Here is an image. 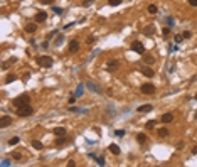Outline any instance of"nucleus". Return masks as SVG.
Wrapping results in <instances>:
<instances>
[{
	"mask_svg": "<svg viewBox=\"0 0 197 167\" xmlns=\"http://www.w3.org/2000/svg\"><path fill=\"white\" fill-rule=\"evenodd\" d=\"M160 122H163V123H170V122H174V115H172V113H163V115L160 117Z\"/></svg>",
	"mask_w": 197,
	"mask_h": 167,
	"instance_id": "nucleus-9",
	"label": "nucleus"
},
{
	"mask_svg": "<svg viewBox=\"0 0 197 167\" xmlns=\"http://www.w3.org/2000/svg\"><path fill=\"white\" fill-rule=\"evenodd\" d=\"M32 113H34V108H32L30 105H24V107L17 108V115H19V117H30Z\"/></svg>",
	"mask_w": 197,
	"mask_h": 167,
	"instance_id": "nucleus-3",
	"label": "nucleus"
},
{
	"mask_svg": "<svg viewBox=\"0 0 197 167\" xmlns=\"http://www.w3.org/2000/svg\"><path fill=\"white\" fill-rule=\"evenodd\" d=\"M115 135L116 137H125V130H115Z\"/></svg>",
	"mask_w": 197,
	"mask_h": 167,
	"instance_id": "nucleus-30",
	"label": "nucleus"
},
{
	"mask_svg": "<svg viewBox=\"0 0 197 167\" xmlns=\"http://www.w3.org/2000/svg\"><path fill=\"white\" fill-rule=\"evenodd\" d=\"M66 142H68V137H66V135H61V137L56 140V145H64Z\"/></svg>",
	"mask_w": 197,
	"mask_h": 167,
	"instance_id": "nucleus-19",
	"label": "nucleus"
},
{
	"mask_svg": "<svg viewBox=\"0 0 197 167\" xmlns=\"http://www.w3.org/2000/svg\"><path fill=\"white\" fill-rule=\"evenodd\" d=\"M194 98H196V100H197V95H196V96H194Z\"/></svg>",
	"mask_w": 197,
	"mask_h": 167,
	"instance_id": "nucleus-42",
	"label": "nucleus"
},
{
	"mask_svg": "<svg viewBox=\"0 0 197 167\" xmlns=\"http://www.w3.org/2000/svg\"><path fill=\"white\" fill-rule=\"evenodd\" d=\"M12 157L15 159V160H20V159H22V154H20V152H14V154H12Z\"/></svg>",
	"mask_w": 197,
	"mask_h": 167,
	"instance_id": "nucleus-29",
	"label": "nucleus"
},
{
	"mask_svg": "<svg viewBox=\"0 0 197 167\" xmlns=\"http://www.w3.org/2000/svg\"><path fill=\"white\" fill-rule=\"evenodd\" d=\"M29 103H30V96H29V95H25V93L12 100V105H14L15 108H20V107H24V105H29Z\"/></svg>",
	"mask_w": 197,
	"mask_h": 167,
	"instance_id": "nucleus-1",
	"label": "nucleus"
},
{
	"mask_svg": "<svg viewBox=\"0 0 197 167\" xmlns=\"http://www.w3.org/2000/svg\"><path fill=\"white\" fill-rule=\"evenodd\" d=\"M153 110V105H142V107H138V111L140 113H148V111H152Z\"/></svg>",
	"mask_w": 197,
	"mask_h": 167,
	"instance_id": "nucleus-11",
	"label": "nucleus"
},
{
	"mask_svg": "<svg viewBox=\"0 0 197 167\" xmlns=\"http://www.w3.org/2000/svg\"><path fill=\"white\" fill-rule=\"evenodd\" d=\"M15 79H17V76H15V74H9V76H7V79H5V83H12V81H15Z\"/></svg>",
	"mask_w": 197,
	"mask_h": 167,
	"instance_id": "nucleus-27",
	"label": "nucleus"
},
{
	"mask_svg": "<svg viewBox=\"0 0 197 167\" xmlns=\"http://www.w3.org/2000/svg\"><path fill=\"white\" fill-rule=\"evenodd\" d=\"M140 91H142L143 95H153V93H155V86H153L152 83H145V85H142Z\"/></svg>",
	"mask_w": 197,
	"mask_h": 167,
	"instance_id": "nucleus-5",
	"label": "nucleus"
},
{
	"mask_svg": "<svg viewBox=\"0 0 197 167\" xmlns=\"http://www.w3.org/2000/svg\"><path fill=\"white\" fill-rule=\"evenodd\" d=\"M196 118H197V113H196Z\"/></svg>",
	"mask_w": 197,
	"mask_h": 167,
	"instance_id": "nucleus-43",
	"label": "nucleus"
},
{
	"mask_svg": "<svg viewBox=\"0 0 197 167\" xmlns=\"http://www.w3.org/2000/svg\"><path fill=\"white\" fill-rule=\"evenodd\" d=\"M37 64H39L40 68H52L54 59L51 58V56H39L37 58Z\"/></svg>",
	"mask_w": 197,
	"mask_h": 167,
	"instance_id": "nucleus-2",
	"label": "nucleus"
},
{
	"mask_svg": "<svg viewBox=\"0 0 197 167\" xmlns=\"http://www.w3.org/2000/svg\"><path fill=\"white\" fill-rule=\"evenodd\" d=\"M109 152H111L113 155H120L121 150H120V147L116 145V144H111V145H109Z\"/></svg>",
	"mask_w": 197,
	"mask_h": 167,
	"instance_id": "nucleus-13",
	"label": "nucleus"
},
{
	"mask_svg": "<svg viewBox=\"0 0 197 167\" xmlns=\"http://www.w3.org/2000/svg\"><path fill=\"white\" fill-rule=\"evenodd\" d=\"M123 0H108V3L111 5V7H116V5H120Z\"/></svg>",
	"mask_w": 197,
	"mask_h": 167,
	"instance_id": "nucleus-24",
	"label": "nucleus"
},
{
	"mask_svg": "<svg viewBox=\"0 0 197 167\" xmlns=\"http://www.w3.org/2000/svg\"><path fill=\"white\" fill-rule=\"evenodd\" d=\"M93 2H94V0H84V2H83V5H84V7H89Z\"/></svg>",
	"mask_w": 197,
	"mask_h": 167,
	"instance_id": "nucleus-34",
	"label": "nucleus"
},
{
	"mask_svg": "<svg viewBox=\"0 0 197 167\" xmlns=\"http://www.w3.org/2000/svg\"><path fill=\"white\" fill-rule=\"evenodd\" d=\"M168 32H170V27H163L162 34H163V36H168Z\"/></svg>",
	"mask_w": 197,
	"mask_h": 167,
	"instance_id": "nucleus-36",
	"label": "nucleus"
},
{
	"mask_svg": "<svg viewBox=\"0 0 197 167\" xmlns=\"http://www.w3.org/2000/svg\"><path fill=\"white\" fill-rule=\"evenodd\" d=\"M52 12H56V14L59 15V14H62V9H59V7H54V9H52Z\"/></svg>",
	"mask_w": 197,
	"mask_h": 167,
	"instance_id": "nucleus-35",
	"label": "nucleus"
},
{
	"mask_svg": "<svg viewBox=\"0 0 197 167\" xmlns=\"http://www.w3.org/2000/svg\"><path fill=\"white\" fill-rule=\"evenodd\" d=\"M40 3H44V5H52V2L54 0H39Z\"/></svg>",
	"mask_w": 197,
	"mask_h": 167,
	"instance_id": "nucleus-33",
	"label": "nucleus"
},
{
	"mask_svg": "<svg viewBox=\"0 0 197 167\" xmlns=\"http://www.w3.org/2000/svg\"><path fill=\"white\" fill-rule=\"evenodd\" d=\"M36 30H37V25H36L34 22H30V24H27V25H25V32H29V34H34Z\"/></svg>",
	"mask_w": 197,
	"mask_h": 167,
	"instance_id": "nucleus-12",
	"label": "nucleus"
},
{
	"mask_svg": "<svg viewBox=\"0 0 197 167\" xmlns=\"http://www.w3.org/2000/svg\"><path fill=\"white\" fill-rule=\"evenodd\" d=\"M88 88H89V89H94L96 93H101V89H99L96 85H93V83H88Z\"/></svg>",
	"mask_w": 197,
	"mask_h": 167,
	"instance_id": "nucleus-25",
	"label": "nucleus"
},
{
	"mask_svg": "<svg viewBox=\"0 0 197 167\" xmlns=\"http://www.w3.org/2000/svg\"><path fill=\"white\" fill-rule=\"evenodd\" d=\"M182 41H184V36H182V34H179V36H175V42H177V44H180Z\"/></svg>",
	"mask_w": 197,
	"mask_h": 167,
	"instance_id": "nucleus-32",
	"label": "nucleus"
},
{
	"mask_svg": "<svg viewBox=\"0 0 197 167\" xmlns=\"http://www.w3.org/2000/svg\"><path fill=\"white\" fill-rule=\"evenodd\" d=\"M34 19H36V22H44V20L47 19V14L40 10V12H37V14H36V17H34Z\"/></svg>",
	"mask_w": 197,
	"mask_h": 167,
	"instance_id": "nucleus-10",
	"label": "nucleus"
},
{
	"mask_svg": "<svg viewBox=\"0 0 197 167\" xmlns=\"http://www.w3.org/2000/svg\"><path fill=\"white\" fill-rule=\"evenodd\" d=\"M78 51H79V41L73 39L69 42V52H78Z\"/></svg>",
	"mask_w": 197,
	"mask_h": 167,
	"instance_id": "nucleus-7",
	"label": "nucleus"
},
{
	"mask_svg": "<svg viewBox=\"0 0 197 167\" xmlns=\"http://www.w3.org/2000/svg\"><path fill=\"white\" fill-rule=\"evenodd\" d=\"M32 147L37 148V150H42V148H44V145H42V142H39V140H34V142H32Z\"/></svg>",
	"mask_w": 197,
	"mask_h": 167,
	"instance_id": "nucleus-21",
	"label": "nucleus"
},
{
	"mask_svg": "<svg viewBox=\"0 0 197 167\" xmlns=\"http://www.w3.org/2000/svg\"><path fill=\"white\" fill-rule=\"evenodd\" d=\"M9 125H12V117H2V122H0V127L2 128H7Z\"/></svg>",
	"mask_w": 197,
	"mask_h": 167,
	"instance_id": "nucleus-8",
	"label": "nucleus"
},
{
	"mask_svg": "<svg viewBox=\"0 0 197 167\" xmlns=\"http://www.w3.org/2000/svg\"><path fill=\"white\" fill-rule=\"evenodd\" d=\"M189 3H190L192 7H197V0H189Z\"/></svg>",
	"mask_w": 197,
	"mask_h": 167,
	"instance_id": "nucleus-40",
	"label": "nucleus"
},
{
	"mask_svg": "<svg viewBox=\"0 0 197 167\" xmlns=\"http://www.w3.org/2000/svg\"><path fill=\"white\" fill-rule=\"evenodd\" d=\"M137 142L143 145V144L147 142V135H145V133H138V135H137Z\"/></svg>",
	"mask_w": 197,
	"mask_h": 167,
	"instance_id": "nucleus-16",
	"label": "nucleus"
},
{
	"mask_svg": "<svg viewBox=\"0 0 197 167\" xmlns=\"http://www.w3.org/2000/svg\"><path fill=\"white\" fill-rule=\"evenodd\" d=\"M168 133H170V132H168V128H160V130H158V137H162V138L168 137Z\"/></svg>",
	"mask_w": 197,
	"mask_h": 167,
	"instance_id": "nucleus-18",
	"label": "nucleus"
},
{
	"mask_svg": "<svg viewBox=\"0 0 197 167\" xmlns=\"http://www.w3.org/2000/svg\"><path fill=\"white\" fill-rule=\"evenodd\" d=\"M131 51H135L138 54H145V46H143L140 41H133V42H131Z\"/></svg>",
	"mask_w": 197,
	"mask_h": 167,
	"instance_id": "nucleus-4",
	"label": "nucleus"
},
{
	"mask_svg": "<svg viewBox=\"0 0 197 167\" xmlns=\"http://www.w3.org/2000/svg\"><path fill=\"white\" fill-rule=\"evenodd\" d=\"M52 133H54V135H57V137H61V135H66V128L57 127V128H54V130H52Z\"/></svg>",
	"mask_w": 197,
	"mask_h": 167,
	"instance_id": "nucleus-14",
	"label": "nucleus"
},
{
	"mask_svg": "<svg viewBox=\"0 0 197 167\" xmlns=\"http://www.w3.org/2000/svg\"><path fill=\"white\" fill-rule=\"evenodd\" d=\"M74 96H78V98H79V96H83V86H79V88L76 89V93H74Z\"/></svg>",
	"mask_w": 197,
	"mask_h": 167,
	"instance_id": "nucleus-28",
	"label": "nucleus"
},
{
	"mask_svg": "<svg viewBox=\"0 0 197 167\" xmlns=\"http://www.w3.org/2000/svg\"><path fill=\"white\" fill-rule=\"evenodd\" d=\"M155 125H157V120H148V122H147V125H145V127H147L148 130H150V128H153V127H155Z\"/></svg>",
	"mask_w": 197,
	"mask_h": 167,
	"instance_id": "nucleus-23",
	"label": "nucleus"
},
{
	"mask_svg": "<svg viewBox=\"0 0 197 167\" xmlns=\"http://www.w3.org/2000/svg\"><path fill=\"white\" fill-rule=\"evenodd\" d=\"M118 66H120V61H118V59H113V61H109V63H108L106 69H108L109 73H115V71L118 69Z\"/></svg>",
	"mask_w": 197,
	"mask_h": 167,
	"instance_id": "nucleus-6",
	"label": "nucleus"
},
{
	"mask_svg": "<svg viewBox=\"0 0 197 167\" xmlns=\"http://www.w3.org/2000/svg\"><path fill=\"white\" fill-rule=\"evenodd\" d=\"M86 42H88V44H93V42H96V37H94V36H89L88 39H86Z\"/></svg>",
	"mask_w": 197,
	"mask_h": 167,
	"instance_id": "nucleus-31",
	"label": "nucleus"
},
{
	"mask_svg": "<svg viewBox=\"0 0 197 167\" xmlns=\"http://www.w3.org/2000/svg\"><path fill=\"white\" fill-rule=\"evenodd\" d=\"M142 73H143L145 76H148V78H152V76H153V69H152V68H148V66L142 68Z\"/></svg>",
	"mask_w": 197,
	"mask_h": 167,
	"instance_id": "nucleus-15",
	"label": "nucleus"
},
{
	"mask_svg": "<svg viewBox=\"0 0 197 167\" xmlns=\"http://www.w3.org/2000/svg\"><path fill=\"white\" fill-rule=\"evenodd\" d=\"M142 58H143V61H145L147 64H153V63H155V59L152 58V56H148V54H142Z\"/></svg>",
	"mask_w": 197,
	"mask_h": 167,
	"instance_id": "nucleus-17",
	"label": "nucleus"
},
{
	"mask_svg": "<svg viewBox=\"0 0 197 167\" xmlns=\"http://www.w3.org/2000/svg\"><path fill=\"white\" fill-rule=\"evenodd\" d=\"M153 30H155V27H153V25H147V27L143 29V34H147V36H152V34H153Z\"/></svg>",
	"mask_w": 197,
	"mask_h": 167,
	"instance_id": "nucleus-20",
	"label": "nucleus"
},
{
	"mask_svg": "<svg viewBox=\"0 0 197 167\" xmlns=\"http://www.w3.org/2000/svg\"><path fill=\"white\" fill-rule=\"evenodd\" d=\"M157 12H158L157 5H153V3H152V5H148V14H152V15H155Z\"/></svg>",
	"mask_w": 197,
	"mask_h": 167,
	"instance_id": "nucleus-22",
	"label": "nucleus"
},
{
	"mask_svg": "<svg viewBox=\"0 0 197 167\" xmlns=\"http://www.w3.org/2000/svg\"><path fill=\"white\" fill-rule=\"evenodd\" d=\"M61 44H62V36H59L57 41H56V46H61Z\"/></svg>",
	"mask_w": 197,
	"mask_h": 167,
	"instance_id": "nucleus-38",
	"label": "nucleus"
},
{
	"mask_svg": "<svg viewBox=\"0 0 197 167\" xmlns=\"http://www.w3.org/2000/svg\"><path fill=\"white\" fill-rule=\"evenodd\" d=\"M182 36H184V39H189V37H190V36H192V34H190V32H189V30H185V32H184V34H182Z\"/></svg>",
	"mask_w": 197,
	"mask_h": 167,
	"instance_id": "nucleus-37",
	"label": "nucleus"
},
{
	"mask_svg": "<svg viewBox=\"0 0 197 167\" xmlns=\"http://www.w3.org/2000/svg\"><path fill=\"white\" fill-rule=\"evenodd\" d=\"M19 144V137H12L9 140V145H17Z\"/></svg>",
	"mask_w": 197,
	"mask_h": 167,
	"instance_id": "nucleus-26",
	"label": "nucleus"
},
{
	"mask_svg": "<svg viewBox=\"0 0 197 167\" xmlns=\"http://www.w3.org/2000/svg\"><path fill=\"white\" fill-rule=\"evenodd\" d=\"M98 164H99V166H105V159H103V157H98Z\"/></svg>",
	"mask_w": 197,
	"mask_h": 167,
	"instance_id": "nucleus-39",
	"label": "nucleus"
},
{
	"mask_svg": "<svg viewBox=\"0 0 197 167\" xmlns=\"http://www.w3.org/2000/svg\"><path fill=\"white\" fill-rule=\"evenodd\" d=\"M192 154H197V145H196L194 148H192Z\"/></svg>",
	"mask_w": 197,
	"mask_h": 167,
	"instance_id": "nucleus-41",
	"label": "nucleus"
}]
</instances>
